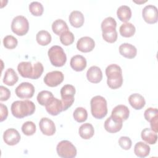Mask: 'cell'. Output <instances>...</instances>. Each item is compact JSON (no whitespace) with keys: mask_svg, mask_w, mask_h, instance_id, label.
Instances as JSON below:
<instances>
[{"mask_svg":"<svg viewBox=\"0 0 158 158\" xmlns=\"http://www.w3.org/2000/svg\"><path fill=\"white\" fill-rule=\"evenodd\" d=\"M12 115L17 118L31 115L35 111V104L29 100L16 101L11 105Z\"/></svg>","mask_w":158,"mask_h":158,"instance_id":"1","label":"cell"},{"mask_svg":"<svg viewBox=\"0 0 158 158\" xmlns=\"http://www.w3.org/2000/svg\"><path fill=\"white\" fill-rule=\"evenodd\" d=\"M106 74L107 77V83L111 89H117L122 86L123 83L122 71L121 67L117 64H110L106 69Z\"/></svg>","mask_w":158,"mask_h":158,"instance_id":"2","label":"cell"},{"mask_svg":"<svg viewBox=\"0 0 158 158\" xmlns=\"http://www.w3.org/2000/svg\"><path fill=\"white\" fill-rule=\"evenodd\" d=\"M91 112L92 115L97 119H102L107 114V101L101 96L93 97L90 101Z\"/></svg>","mask_w":158,"mask_h":158,"instance_id":"3","label":"cell"},{"mask_svg":"<svg viewBox=\"0 0 158 158\" xmlns=\"http://www.w3.org/2000/svg\"><path fill=\"white\" fill-rule=\"evenodd\" d=\"M51 63L55 67H62L67 61V56L62 47L52 46L48 52Z\"/></svg>","mask_w":158,"mask_h":158,"instance_id":"4","label":"cell"},{"mask_svg":"<svg viewBox=\"0 0 158 158\" xmlns=\"http://www.w3.org/2000/svg\"><path fill=\"white\" fill-rule=\"evenodd\" d=\"M11 30L18 36H23L27 33L29 30V23L26 17L23 15H18L14 17L11 23Z\"/></svg>","mask_w":158,"mask_h":158,"instance_id":"5","label":"cell"},{"mask_svg":"<svg viewBox=\"0 0 158 158\" xmlns=\"http://www.w3.org/2000/svg\"><path fill=\"white\" fill-rule=\"evenodd\" d=\"M58 156L63 158H73L77 156V149L69 141L63 140L56 147Z\"/></svg>","mask_w":158,"mask_h":158,"instance_id":"6","label":"cell"},{"mask_svg":"<svg viewBox=\"0 0 158 158\" xmlns=\"http://www.w3.org/2000/svg\"><path fill=\"white\" fill-rule=\"evenodd\" d=\"M75 88L72 85H65L60 89L63 110H67L74 102Z\"/></svg>","mask_w":158,"mask_h":158,"instance_id":"7","label":"cell"},{"mask_svg":"<svg viewBox=\"0 0 158 158\" xmlns=\"http://www.w3.org/2000/svg\"><path fill=\"white\" fill-rule=\"evenodd\" d=\"M35 93L34 86L28 82L20 83L15 89L16 95L21 99H28L33 97Z\"/></svg>","mask_w":158,"mask_h":158,"instance_id":"8","label":"cell"},{"mask_svg":"<svg viewBox=\"0 0 158 158\" xmlns=\"http://www.w3.org/2000/svg\"><path fill=\"white\" fill-rule=\"evenodd\" d=\"M64 80V75L60 71H52L46 73L44 78V83L50 87L59 85Z\"/></svg>","mask_w":158,"mask_h":158,"instance_id":"9","label":"cell"},{"mask_svg":"<svg viewBox=\"0 0 158 158\" xmlns=\"http://www.w3.org/2000/svg\"><path fill=\"white\" fill-rule=\"evenodd\" d=\"M142 15L144 21L149 24H153L157 22L158 13L157 9L155 6H146L142 10Z\"/></svg>","mask_w":158,"mask_h":158,"instance_id":"10","label":"cell"},{"mask_svg":"<svg viewBox=\"0 0 158 158\" xmlns=\"http://www.w3.org/2000/svg\"><path fill=\"white\" fill-rule=\"evenodd\" d=\"M145 119L150 122L151 129L155 132L158 131V110L156 108L149 107L144 113Z\"/></svg>","mask_w":158,"mask_h":158,"instance_id":"11","label":"cell"},{"mask_svg":"<svg viewBox=\"0 0 158 158\" xmlns=\"http://www.w3.org/2000/svg\"><path fill=\"white\" fill-rule=\"evenodd\" d=\"M39 127L43 134L47 136H52L56 132V126L54 122L47 118H42L39 122Z\"/></svg>","mask_w":158,"mask_h":158,"instance_id":"12","label":"cell"},{"mask_svg":"<svg viewBox=\"0 0 158 158\" xmlns=\"http://www.w3.org/2000/svg\"><path fill=\"white\" fill-rule=\"evenodd\" d=\"M3 139L7 144L14 146L20 141V135L17 130L14 128H9L4 132Z\"/></svg>","mask_w":158,"mask_h":158,"instance_id":"13","label":"cell"},{"mask_svg":"<svg viewBox=\"0 0 158 158\" xmlns=\"http://www.w3.org/2000/svg\"><path fill=\"white\" fill-rule=\"evenodd\" d=\"M95 46L93 39L89 36H84L80 38L77 43V48L82 52L91 51Z\"/></svg>","mask_w":158,"mask_h":158,"instance_id":"14","label":"cell"},{"mask_svg":"<svg viewBox=\"0 0 158 158\" xmlns=\"http://www.w3.org/2000/svg\"><path fill=\"white\" fill-rule=\"evenodd\" d=\"M130 115V110L127 106L122 104L115 106L111 113V117L114 118L119 120L124 121L126 120Z\"/></svg>","mask_w":158,"mask_h":158,"instance_id":"15","label":"cell"},{"mask_svg":"<svg viewBox=\"0 0 158 158\" xmlns=\"http://www.w3.org/2000/svg\"><path fill=\"white\" fill-rule=\"evenodd\" d=\"M123 125V122L117 120L111 116L107 118L104 122V128L107 131L111 133H115L119 131Z\"/></svg>","mask_w":158,"mask_h":158,"instance_id":"16","label":"cell"},{"mask_svg":"<svg viewBox=\"0 0 158 158\" xmlns=\"http://www.w3.org/2000/svg\"><path fill=\"white\" fill-rule=\"evenodd\" d=\"M45 107L46 111L52 115H57L63 111L62 101L54 97Z\"/></svg>","mask_w":158,"mask_h":158,"instance_id":"17","label":"cell"},{"mask_svg":"<svg viewBox=\"0 0 158 158\" xmlns=\"http://www.w3.org/2000/svg\"><path fill=\"white\" fill-rule=\"evenodd\" d=\"M88 80L93 83H99L102 79V73L101 69L97 66H92L86 72Z\"/></svg>","mask_w":158,"mask_h":158,"instance_id":"18","label":"cell"},{"mask_svg":"<svg viewBox=\"0 0 158 158\" xmlns=\"http://www.w3.org/2000/svg\"><path fill=\"white\" fill-rule=\"evenodd\" d=\"M70 65L74 70L77 72H81L86 67V60L81 55H75L71 58Z\"/></svg>","mask_w":158,"mask_h":158,"instance_id":"19","label":"cell"},{"mask_svg":"<svg viewBox=\"0 0 158 158\" xmlns=\"http://www.w3.org/2000/svg\"><path fill=\"white\" fill-rule=\"evenodd\" d=\"M119 52L126 58L133 59L136 56L137 49L131 44L123 43L119 46Z\"/></svg>","mask_w":158,"mask_h":158,"instance_id":"20","label":"cell"},{"mask_svg":"<svg viewBox=\"0 0 158 158\" xmlns=\"http://www.w3.org/2000/svg\"><path fill=\"white\" fill-rule=\"evenodd\" d=\"M17 70L22 77L31 78L33 73V65L30 62H22L18 65Z\"/></svg>","mask_w":158,"mask_h":158,"instance_id":"21","label":"cell"},{"mask_svg":"<svg viewBox=\"0 0 158 158\" xmlns=\"http://www.w3.org/2000/svg\"><path fill=\"white\" fill-rule=\"evenodd\" d=\"M128 101L131 106L136 110L141 109L146 104L144 97L138 93L131 94L128 98Z\"/></svg>","mask_w":158,"mask_h":158,"instance_id":"22","label":"cell"},{"mask_svg":"<svg viewBox=\"0 0 158 158\" xmlns=\"http://www.w3.org/2000/svg\"><path fill=\"white\" fill-rule=\"evenodd\" d=\"M84 21V15L80 11L73 10L69 15L70 23L75 28H80L83 26Z\"/></svg>","mask_w":158,"mask_h":158,"instance_id":"23","label":"cell"},{"mask_svg":"<svg viewBox=\"0 0 158 158\" xmlns=\"http://www.w3.org/2000/svg\"><path fill=\"white\" fill-rule=\"evenodd\" d=\"M141 136L143 141L149 144H154L157 139V133L149 128H146L142 130Z\"/></svg>","mask_w":158,"mask_h":158,"instance_id":"24","label":"cell"},{"mask_svg":"<svg viewBox=\"0 0 158 158\" xmlns=\"http://www.w3.org/2000/svg\"><path fill=\"white\" fill-rule=\"evenodd\" d=\"M80 137L85 139H88L93 137L94 134V130L93 125L89 123L82 124L78 130Z\"/></svg>","mask_w":158,"mask_h":158,"instance_id":"25","label":"cell"},{"mask_svg":"<svg viewBox=\"0 0 158 158\" xmlns=\"http://www.w3.org/2000/svg\"><path fill=\"white\" fill-rule=\"evenodd\" d=\"M134 152L139 157H145L149 154L150 147L142 141L138 142L135 146Z\"/></svg>","mask_w":158,"mask_h":158,"instance_id":"26","label":"cell"},{"mask_svg":"<svg viewBox=\"0 0 158 158\" xmlns=\"http://www.w3.org/2000/svg\"><path fill=\"white\" fill-rule=\"evenodd\" d=\"M19 77L12 68H9L5 72L4 76L3 78V83L8 86L14 85L18 81Z\"/></svg>","mask_w":158,"mask_h":158,"instance_id":"27","label":"cell"},{"mask_svg":"<svg viewBox=\"0 0 158 158\" xmlns=\"http://www.w3.org/2000/svg\"><path fill=\"white\" fill-rule=\"evenodd\" d=\"M117 15L118 19L123 22H127L128 21L131 17V10L130 7L123 5L120 6L117 11Z\"/></svg>","mask_w":158,"mask_h":158,"instance_id":"28","label":"cell"},{"mask_svg":"<svg viewBox=\"0 0 158 158\" xmlns=\"http://www.w3.org/2000/svg\"><path fill=\"white\" fill-rule=\"evenodd\" d=\"M52 30L56 35L60 36L63 33L69 31V27L64 20L57 19L52 23Z\"/></svg>","mask_w":158,"mask_h":158,"instance_id":"29","label":"cell"},{"mask_svg":"<svg viewBox=\"0 0 158 158\" xmlns=\"http://www.w3.org/2000/svg\"><path fill=\"white\" fill-rule=\"evenodd\" d=\"M135 27L130 22H125L122 24L119 28L120 35L125 38L133 36L135 33Z\"/></svg>","mask_w":158,"mask_h":158,"instance_id":"30","label":"cell"},{"mask_svg":"<svg viewBox=\"0 0 158 158\" xmlns=\"http://www.w3.org/2000/svg\"><path fill=\"white\" fill-rule=\"evenodd\" d=\"M37 43L41 46H46L51 41V34L46 30H41L38 32L36 36Z\"/></svg>","mask_w":158,"mask_h":158,"instance_id":"31","label":"cell"},{"mask_svg":"<svg viewBox=\"0 0 158 158\" xmlns=\"http://www.w3.org/2000/svg\"><path fill=\"white\" fill-rule=\"evenodd\" d=\"M54 98L53 94L49 91H41L38 94L37 101L41 106H46Z\"/></svg>","mask_w":158,"mask_h":158,"instance_id":"32","label":"cell"},{"mask_svg":"<svg viewBox=\"0 0 158 158\" xmlns=\"http://www.w3.org/2000/svg\"><path fill=\"white\" fill-rule=\"evenodd\" d=\"M117 22L115 20L111 17H109L106 18L101 23V30L102 31H107L116 30Z\"/></svg>","mask_w":158,"mask_h":158,"instance_id":"33","label":"cell"},{"mask_svg":"<svg viewBox=\"0 0 158 158\" xmlns=\"http://www.w3.org/2000/svg\"><path fill=\"white\" fill-rule=\"evenodd\" d=\"M73 117L77 122L81 123L86 120L88 117V112L83 107H77L73 112Z\"/></svg>","mask_w":158,"mask_h":158,"instance_id":"34","label":"cell"},{"mask_svg":"<svg viewBox=\"0 0 158 158\" xmlns=\"http://www.w3.org/2000/svg\"><path fill=\"white\" fill-rule=\"evenodd\" d=\"M29 10L31 14L35 16H41L43 13L44 9L41 3L33 1L29 5Z\"/></svg>","mask_w":158,"mask_h":158,"instance_id":"35","label":"cell"},{"mask_svg":"<svg viewBox=\"0 0 158 158\" xmlns=\"http://www.w3.org/2000/svg\"><path fill=\"white\" fill-rule=\"evenodd\" d=\"M36 125L31 121H27L22 126V131L27 136L33 135L36 132Z\"/></svg>","mask_w":158,"mask_h":158,"instance_id":"36","label":"cell"},{"mask_svg":"<svg viewBox=\"0 0 158 158\" xmlns=\"http://www.w3.org/2000/svg\"><path fill=\"white\" fill-rule=\"evenodd\" d=\"M74 39L75 37L73 34L70 31H67L60 36V41L64 46H69L72 44L74 41Z\"/></svg>","mask_w":158,"mask_h":158,"instance_id":"37","label":"cell"},{"mask_svg":"<svg viewBox=\"0 0 158 158\" xmlns=\"http://www.w3.org/2000/svg\"><path fill=\"white\" fill-rule=\"evenodd\" d=\"M18 41L16 38L12 35H7L5 36L3 39L4 46L9 49H14L17 45Z\"/></svg>","mask_w":158,"mask_h":158,"instance_id":"38","label":"cell"},{"mask_svg":"<svg viewBox=\"0 0 158 158\" xmlns=\"http://www.w3.org/2000/svg\"><path fill=\"white\" fill-rule=\"evenodd\" d=\"M102 35L103 39L109 43H113L117 40V32L116 30L103 31Z\"/></svg>","mask_w":158,"mask_h":158,"instance_id":"39","label":"cell"},{"mask_svg":"<svg viewBox=\"0 0 158 158\" xmlns=\"http://www.w3.org/2000/svg\"><path fill=\"white\" fill-rule=\"evenodd\" d=\"M44 70V67L43 64L40 62H37L33 64V73L31 79L36 80L38 79L41 77Z\"/></svg>","mask_w":158,"mask_h":158,"instance_id":"40","label":"cell"},{"mask_svg":"<svg viewBox=\"0 0 158 158\" xmlns=\"http://www.w3.org/2000/svg\"><path fill=\"white\" fill-rule=\"evenodd\" d=\"M118 144L122 149L125 150H128L131 147L132 142L129 137L121 136L118 139Z\"/></svg>","mask_w":158,"mask_h":158,"instance_id":"41","label":"cell"},{"mask_svg":"<svg viewBox=\"0 0 158 158\" xmlns=\"http://www.w3.org/2000/svg\"><path fill=\"white\" fill-rule=\"evenodd\" d=\"M0 100L1 101H5L9 99L10 96V91L8 88L4 86H0Z\"/></svg>","mask_w":158,"mask_h":158,"instance_id":"42","label":"cell"},{"mask_svg":"<svg viewBox=\"0 0 158 158\" xmlns=\"http://www.w3.org/2000/svg\"><path fill=\"white\" fill-rule=\"evenodd\" d=\"M0 110H1V122L6 120L8 115V110L6 105L2 103H0Z\"/></svg>","mask_w":158,"mask_h":158,"instance_id":"43","label":"cell"}]
</instances>
